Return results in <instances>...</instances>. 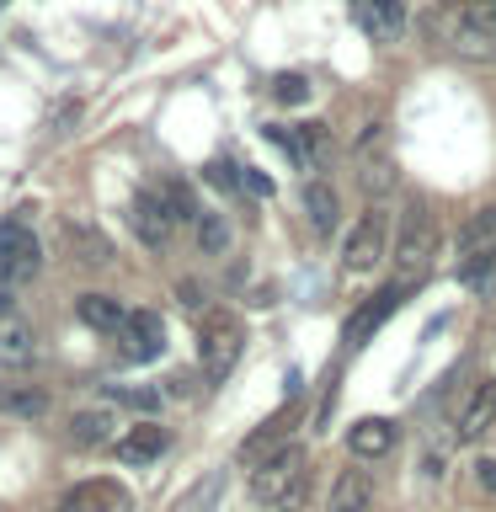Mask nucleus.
Segmentation results:
<instances>
[{"label":"nucleus","instance_id":"2","mask_svg":"<svg viewBox=\"0 0 496 512\" xmlns=\"http://www.w3.org/2000/svg\"><path fill=\"white\" fill-rule=\"evenodd\" d=\"M240 347H246V326H240L230 310H208L198 320V363H203V379L219 384L240 363Z\"/></svg>","mask_w":496,"mask_h":512},{"label":"nucleus","instance_id":"11","mask_svg":"<svg viewBox=\"0 0 496 512\" xmlns=\"http://www.w3.org/2000/svg\"><path fill=\"white\" fill-rule=\"evenodd\" d=\"M38 358V331L11 310V299L0 294V368H22Z\"/></svg>","mask_w":496,"mask_h":512},{"label":"nucleus","instance_id":"3","mask_svg":"<svg viewBox=\"0 0 496 512\" xmlns=\"http://www.w3.org/2000/svg\"><path fill=\"white\" fill-rule=\"evenodd\" d=\"M432 256H438V224H432V214L422 203H411L406 224H400L395 235V272L400 283H422V272L432 267Z\"/></svg>","mask_w":496,"mask_h":512},{"label":"nucleus","instance_id":"25","mask_svg":"<svg viewBox=\"0 0 496 512\" xmlns=\"http://www.w3.org/2000/svg\"><path fill=\"white\" fill-rule=\"evenodd\" d=\"M198 246H203V256L230 251V224H224V214H203L198 219Z\"/></svg>","mask_w":496,"mask_h":512},{"label":"nucleus","instance_id":"23","mask_svg":"<svg viewBox=\"0 0 496 512\" xmlns=\"http://www.w3.org/2000/svg\"><path fill=\"white\" fill-rule=\"evenodd\" d=\"M155 192H160V203H166V214H171L176 224H187V219L198 224V219H203V208H198V198H192L187 182H160Z\"/></svg>","mask_w":496,"mask_h":512},{"label":"nucleus","instance_id":"30","mask_svg":"<svg viewBox=\"0 0 496 512\" xmlns=\"http://www.w3.org/2000/svg\"><path fill=\"white\" fill-rule=\"evenodd\" d=\"M240 187L256 192V198H272V192H278V182H272L267 171H240Z\"/></svg>","mask_w":496,"mask_h":512},{"label":"nucleus","instance_id":"19","mask_svg":"<svg viewBox=\"0 0 496 512\" xmlns=\"http://www.w3.org/2000/svg\"><path fill=\"white\" fill-rule=\"evenodd\" d=\"M75 315L86 320L91 331H112V336L128 326V310H123L112 294H80V299H75Z\"/></svg>","mask_w":496,"mask_h":512},{"label":"nucleus","instance_id":"26","mask_svg":"<svg viewBox=\"0 0 496 512\" xmlns=\"http://www.w3.org/2000/svg\"><path fill=\"white\" fill-rule=\"evenodd\" d=\"M272 102H283V107H299V102H310V75H299V70H283L278 80H272Z\"/></svg>","mask_w":496,"mask_h":512},{"label":"nucleus","instance_id":"33","mask_svg":"<svg viewBox=\"0 0 496 512\" xmlns=\"http://www.w3.org/2000/svg\"><path fill=\"white\" fill-rule=\"evenodd\" d=\"M176 294H182V304H187V310H198V304H203V299H198V283H182Z\"/></svg>","mask_w":496,"mask_h":512},{"label":"nucleus","instance_id":"17","mask_svg":"<svg viewBox=\"0 0 496 512\" xmlns=\"http://www.w3.org/2000/svg\"><path fill=\"white\" fill-rule=\"evenodd\" d=\"M347 448L358 459H384L395 448V422H384V416H363V422L347 427Z\"/></svg>","mask_w":496,"mask_h":512},{"label":"nucleus","instance_id":"10","mask_svg":"<svg viewBox=\"0 0 496 512\" xmlns=\"http://www.w3.org/2000/svg\"><path fill=\"white\" fill-rule=\"evenodd\" d=\"M59 512H134V496L118 480H80L75 491H64Z\"/></svg>","mask_w":496,"mask_h":512},{"label":"nucleus","instance_id":"15","mask_svg":"<svg viewBox=\"0 0 496 512\" xmlns=\"http://www.w3.org/2000/svg\"><path fill=\"white\" fill-rule=\"evenodd\" d=\"M112 448H118L123 464H155V459L171 448V432L160 427V422H139V427H128Z\"/></svg>","mask_w":496,"mask_h":512},{"label":"nucleus","instance_id":"14","mask_svg":"<svg viewBox=\"0 0 496 512\" xmlns=\"http://www.w3.org/2000/svg\"><path fill=\"white\" fill-rule=\"evenodd\" d=\"M70 443L75 448H107L118 443V411L112 406H86L70 416Z\"/></svg>","mask_w":496,"mask_h":512},{"label":"nucleus","instance_id":"16","mask_svg":"<svg viewBox=\"0 0 496 512\" xmlns=\"http://www.w3.org/2000/svg\"><path fill=\"white\" fill-rule=\"evenodd\" d=\"M496 427V384L491 379H480L475 384V395L464 400V411H459V422H454V432L464 443H475L480 432H491Z\"/></svg>","mask_w":496,"mask_h":512},{"label":"nucleus","instance_id":"28","mask_svg":"<svg viewBox=\"0 0 496 512\" xmlns=\"http://www.w3.org/2000/svg\"><path fill=\"white\" fill-rule=\"evenodd\" d=\"M203 176H208L214 187H224V192H230V187H240V171L230 166V160H208V166H203Z\"/></svg>","mask_w":496,"mask_h":512},{"label":"nucleus","instance_id":"4","mask_svg":"<svg viewBox=\"0 0 496 512\" xmlns=\"http://www.w3.org/2000/svg\"><path fill=\"white\" fill-rule=\"evenodd\" d=\"M448 43L470 59H496V6H454L448 11Z\"/></svg>","mask_w":496,"mask_h":512},{"label":"nucleus","instance_id":"5","mask_svg":"<svg viewBox=\"0 0 496 512\" xmlns=\"http://www.w3.org/2000/svg\"><path fill=\"white\" fill-rule=\"evenodd\" d=\"M43 267V251L32 230L22 224H0V288H16V283H32Z\"/></svg>","mask_w":496,"mask_h":512},{"label":"nucleus","instance_id":"9","mask_svg":"<svg viewBox=\"0 0 496 512\" xmlns=\"http://www.w3.org/2000/svg\"><path fill=\"white\" fill-rule=\"evenodd\" d=\"M128 230L139 235V246L150 251H166V240L176 230V219L166 214V203H160V192H139L134 203H128Z\"/></svg>","mask_w":496,"mask_h":512},{"label":"nucleus","instance_id":"18","mask_svg":"<svg viewBox=\"0 0 496 512\" xmlns=\"http://www.w3.org/2000/svg\"><path fill=\"white\" fill-rule=\"evenodd\" d=\"M304 214H310L315 235H331L336 219H342V198H336L331 182H304Z\"/></svg>","mask_w":496,"mask_h":512},{"label":"nucleus","instance_id":"8","mask_svg":"<svg viewBox=\"0 0 496 512\" xmlns=\"http://www.w3.org/2000/svg\"><path fill=\"white\" fill-rule=\"evenodd\" d=\"M118 342L128 363H155L166 352V320L155 310H128V326L118 331Z\"/></svg>","mask_w":496,"mask_h":512},{"label":"nucleus","instance_id":"27","mask_svg":"<svg viewBox=\"0 0 496 512\" xmlns=\"http://www.w3.org/2000/svg\"><path fill=\"white\" fill-rule=\"evenodd\" d=\"M326 155V123H304L294 134V160H320Z\"/></svg>","mask_w":496,"mask_h":512},{"label":"nucleus","instance_id":"6","mask_svg":"<svg viewBox=\"0 0 496 512\" xmlns=\"http://www.w3.org/2000/svg\"><path fill=\"white\" fill-rule=\"evenodd\" d=\"M384 240H390V224H384V214L374 208V214H363L352 224V235L342 240V267L347 272H374L384 262Z\"/></svg>","mask_w":496,"mask_h":512},{"label":"nucleus","instance_id":"12","mask_svg":"<svg viewBox=\"0 0 496 512\" xmlns=\"http://www.w3.org/2000/svg\"><path fill=\"white\" fill-rule=\"evenodd\" d=\"M352 22L363 27V38L395 43L406 32V6L400 0H352Z\"/></svg>","mask_w":496,"mask_h":512},{"label":"nucleus","instance_id":"7","mask_svg":"<svg viewBox=\"0 0 496 512\" xmlns=\"http://www.w3.org/2000/svg\"><path fill=\"white\" fill-rule=\"evenodd\" d=\"M411 288H416V283H384L374 299H363V304H358V315L347 320V347H363L368 336H374V331L384 326V320H390V315L400 310V304L411 299Z\"/></svg>","mask_w":496,"mask_h":512},{"label":"nucleus","instance_id":"21","mask_svg":"<svg viewBox=\"0 0 496 512\" xmlns=\"http://www.w3.org/2000/svg\"><path fill=\"white\" fill-rule=\"evenodd\" d=\"M64 240H70L75 262H86V267H107V262H112L107 235H96L91 224H64Z\"/></svg>","mask_w":496,"mask_h":512},{"label":"nucleus","instance_id":"22","mask_svg":"<svg viewBox=\"0 0 496 512\" xmlns=\"http://www.w3.org/2000/svg\"><path fill=\"white\" fill-rule=\"evenodd\" d=\"M459 246H464V256H496V208H486L480 219L464 224Z\"/></svg>","mask_w":496,"mask_h":512},{"label":"nucleus","instance_id":"32","mask_svg":"<svg viewBox=\"0 0 496 512\" xmlns=\"http://www.w3.org/2000/svg\"><path fill=\"white\" fill-rule=\"evenodd\" d=\"M475 486L486 496H496V459H475Z\"/></svg>","mask_w":496,"mask_h":512},{"label":"nucleus","instance_id":"13","mask_svg":"<svg viewBox=\"0 0 496 512\" xmlns=\"http://www.w3.org/2000/svg\"><path fill=\"white\" fill-rule=\"evenodd\" d=\"M299 416H304V411H299V400H288V406H283L278 416H267V422L256 427L246 443H240V459H246V464H262V454L272 459V454H278V443L288 438V432H294Z\"/></svg>","mask_w":496,"mask_h":512},{"label":"nucleus","instance_id":"24","mask_svg":"<svg viewBox=\"0 0 496 512\" xmlns=\"http://www.w3.org/2000/svg\"><path fill=\"white\" fill-rule=\"evenodd\" d=\"M107 406H128V411H160V390H144V384H107Z\"/></svg>","mask_w":496,"mask_h":512},{"label":"nucleus","instance_id":"20","mask_svg":"<svg viewBox=\"0 0 496 512\" xmlns=\"http://www.w3.org/2000/svg\"><path fill=\"white\" fill-rule=\"evenodd\" d=\"M374 507V480L368 470H342L331 486V512H368Z\"/></svg>","mask_w":496,"mask_h":512},{"label":"nucleus","instance_id":"31","mask_svg":"<svg viewBox=\"0 0 496 512\" xmlns=\"http://www.w3.org/2000/svg\"><path fill=\"white\" fill-rule=\"evenodd\" d=\"M390 182H395L390 166H368V176H363V187L374 192V198H379V192H390Z\"/></svg>","mask_w":496,"mask_h":512},{"label":"nucleus","instance_id":"1","mask_svg":"<svg viewBox=\"0 0 496 512\" xmlns=\"http://www.w3.org/2000/svg\"><path fill=\"white\" fill-rule=\"evenodd\" d=\"M304 480H310V454H304L299 443H288V448H278L272 459H262L251 470V496L267 502V507L294 512L304 502Z\"/></svg>","mask_w":496,"mask_h":512},{"label":"nucleus","instance_id":"29","mask_svg":"<svg viewBox=\"0 0 496 512\" xmlns=\"http://www.w3.org/2000/svg\"><path fill=\"white\" fill-rule=\"evenodd\" d=\"M486 278H491V256H470V262L459 267V283H464V288H480Z\"/></svg>","mask_w":496,"mask_h":512}]
</instances>
